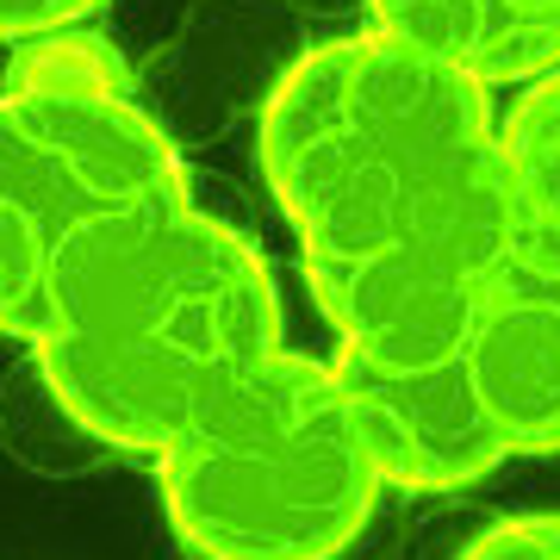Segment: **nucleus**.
I'll return each instance as SVG.
<instances>
[{"mask_svg":"<svg viewBox=\"0 0 560 560\" xmlns=\"http://www.w3.org/2000/svg\"><path fill=\"white\" fill-rule=\"evenodd\" d=\"M337 381L349 393L355 430L381 467V486L399 492H460L486 480L511 448L499 423L474 393V374L460 349L448 355H368V349H337Z\"/></svg>","mask_w":560,"mask_h":560,"instance_id":"423d86ee","label":"nucleus"},{"mask_svg":"<svg viewBox=\"0 0 560 560\" xmlns=\"http://www.w3.org/2000/svg\"><path fill=\"white\" fill-rule=\"evenodd\" d=\"M275 349L280 300L268 261L194 200L81 243L50 280L32 337L50 393L125 455H162Z\"/></svg>","mask_w":560,"mask_h":560,"instance_id":"f03ea898","label":"nucleus"},{"mask_svg":"<svg viewBox=\"0 0 560 560\" xmlns=\"http://www.w3.org/2000/svg\"><path fill=\"white\" fill-rule=\"evenodd\" d=\"M180 200L175 143L113 81L57 57L25 69L0 94V330L32 342L81 243Z\"/></svg>","mask_w":560,"mask_h":560,"instance_id":"20e7f679","label":"nucleus"},{"mask_svg":"<svg viewBox=\"0 0 560 560\" xmlns=\"http://www.w3.org/2000/svg\"><path fill=\"white\" fill-rule=\"evenodd\" d=\"M386 38L448 62L480 88L560 69V0H368Z\"/></svg>","mask_w":560,"mask_h":560,"instance_id":"0eeeda50","label":"nucleus"},{"mask_svg":"<svg viewBox=\"0 0 560 560\" xmlns=\"http://www.w3.org/2000/svg\"><path fill=\"white\" fill-rule=\"evenodd\" d=\"M455 560H560V511L492 523V529H480Z\"/></svg>","mask_w":560,"mask_h":560,"instance_id":"9d476101","label":"nucleus"},{"mask_svg":"<svg viewBox=\"0 0 560 560\" xmlns=\"http://www.w3.org/2000/svg\"><path fill=\"white\" fill-rule=\"evenodd\" d=\"M0 423H7V442L20 448V460L44 467V474H75V467H94L106 442L88 430V423L69 411V405L50 393L38 368L25 374L20 386H7L0 399Z\"/></svg>","mask_w":560,"mask_h":560,"instance_id":"1a4fd4ad","label":"nucleus"},{"mask_svg":"<svg viewBox=\"0 0 560 560\" xmlns=\"http://www.w3.org/2000/svg\"><path fill=\"white\" fill-rule=\"evenodd\" d=\"M256 162L337 342L448 355L517 206L486 88L386 32L305 50L261 106Z\"/></svg>","mask_w":560,"mask_h":560,"instance_id":"f257e3e1","label":"nucleus"},{"mask_svg":"<svg viewBox=\"0 0 560 560\" xmlns=\"http://www.w3.org/2000/svg\"><path fill=\"white\" fill-rule=\"evenodd\" d=\"M106 0H0V38H44L62 25L88 20Z\"/></svg>","mask_w":560,"mask_h":560,"instance_id":"9b49d317","label":"nucleus"},{"mask_svg":"<svg viewBox=\"0 0 560 560\" xmlns=\"http://www.w3.org/2000/svg\"><path fill=\"white\" fill-rule=\"evenodd\" d=\"M460 361L511 455H560V224L511 219L474 280Z\"/></svg>","mask_w":560,"mask_h":560,"instance_id":"39448f33","label":"nucleus"},{"mask_svg":"<svg viewBox=\"0 0 560 560\" xmlns=\"http://www.w3.org/2000/svg\"><path fill=\"white\" fill-rule=\"evenodd\" d=\"M156 467L162 511L200 560H337L381 499L337 368L300 349L231 381Z\"/></svg>","mask_w":560,"mask_h":560,"instance_id":"7ed1b4c3","label":"nucleus"},{"mask_svg":"<svg viewBox=\"0 0 560 560\" xmlns=\"http://www.w3.org/2000/svg\"><path fill=\"white\" fill-rule=\"evenodd\" d=\"M499 168L523 219L560 224V69L536 75L499 125Z\"/></svg>","mask_w":560,"mask_h":560,"instance_id":"6e6552de","label":"nucleus"}]
</instances>
